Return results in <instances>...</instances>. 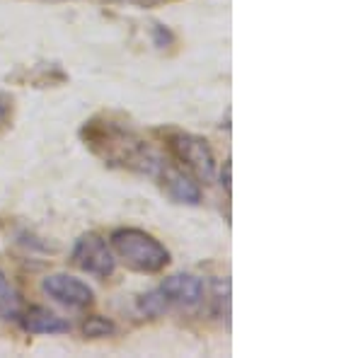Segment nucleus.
<instances>
[{
  "instance_id": "obj_1",
  "label": "nucleus",
  "mask_w": 363,
  "mask_h": 358,
  "mask_svg": "<svg viewBox=\"0 0 363 358\" xmlns=\"http://www.w3.org/2000/svg\"><path fill=\"white\" fill-rule=\"evenodd\" d=\"M112 247L124 264L140 274H157L169 264V252L165 245L150 233L138 228H119L112 233Z\"/></svg>"
},
{
  "instance_id": "obj_2",
  "label": "nucleus",
  "mask_w": 363,
  "mask_h": 358,
  "mask_svg": "<svg viewBox=\"0 0 363 358\" xmlns=\"http://www.w3.org/2000/svg\"><path fill=\"white\" fill-rule=\"evenodd\" d=\"M167 145L174 160H177L182 167L189 169L196 179H201V181L213 179L216 157L206 138L194 136V133H172Z\"/></svg>"
},
{
  "instance_id": "obj_3",
  "label": "nucleus",
  "mask_w": 363,
  "mask_h": 358,
  "mask_svg": "<svg viewBox=\"0 0 363 358\" xmlns=\"http://www.w3.org/2000/svg\"><path fill=\"white\" fill-rule=\"evenodd\" d=\"M75 267L80 272L95 276V279H109L116 269V259L114 252L109 247V242L97 233H85L78 237L73 247V254H70Z\"/></svg>"
},
{
  "instance_id": "obj_4",
  "label": "nucleus",
  "mask_w": 363,
  "mask_h": 358,
  "mask_svg": "<svg viewBox=\"0 0 363 358\" xmlns=\"http://www.w3.org/2000/svg\"><path fill=\"white\" fill-rule=\"evenodd\" d=\"M42 291L49 298H54L56 303H63L68 308H87L95 298V293L85 281L68 274H49L42 281Z\"/></svg>"
},
{
  "instance_id": "obj_5",
  "label": "nucleus",
  "mask_w": 363,
  "mask_h": 358,
  "mask_svg": "<svg viewBox=\"0 0 363 358\" xmlns=\"http://www.w3.org/2000/svg\"><path fill=\"white\" fill-rule=\"evenodd\" d=\"M160 291L167 298L169 305H177L182 310H196L203 303V296H206L201 279H196L191 274L167 276L160 284Z\"/></svg>"
},
{
  "instance_id": "obj_6",
  "label": "nucleus",
  "mask_w": 363,
  "mask_h": 358,
  "mask_svg": "<svg viewBox=\"0 0 363 358\" xmlns=\"http://www.w3.org/2000/svg\"><path fill=\"white\" fill-rule=\"evenodd\" d=\"M155 177L162 179V186L169 194V198H174L177 203H189V206L201 203V189H199V184L186 172H182V169L167 167L162 162V167L157 169Z\"/></svg>"
},
{
  "instance_id": "obj_7",
  "label": "nucleus",
  "mask_w": 363,
  "mask_h": 358,
  "mask_svg": "<svg viewBox=\"0 0 363 358\" xmlns=\"http://www.w3.org/2000/svg\"><path fill=\"white\" fill-rule=\"evenodd\" d=\"M20 320L29 334H66L70 330V325L63 317L46 308H29L27 313H22Z\"/></svg>"
},
{
  "instance_id": "obj_8",
  "label": "nucleus",
  "mask_w": 363,
  "mask_h": 358,
  "mask_svg": "<svg viewBox=\"0 0 363 358\" xmlns=\"http://www.w3.org/2000/svg\"><path fill=\"white\" fill-rule=\"evenodd\" d=\"M20 308H22L20 293L8 281V276L0 272V320H15V317H20Z\"/></svg>"
},
{
  "instance_id": "obj_9",
  "label": "nucleus",
  "mask_w": 363,
  "mask_h": 358,
  "mask_svg": "<svg viewBox=\"0 0 363 358\" xmlns=\"http://www.w3.org/2000/svg\"><path fill=\"white\" fill-rule=\"evenodd\" d=\"M138 310H140V315H145L148 320H157V317H162L169 310V303H167V298L162 296V291L157 289L138 298Z\"/></svg>"
},
{
  "instance_id": "obj_10",
  "label": "nucleus",
  "mask_w": 363,
  "mask_h": 358,
  "mask_svg": "<svg viewBox=\"0 0 363 358\" xmlns=\"http://www.w3.org/2000/svg\"><path fill=\"white\" fill-rule=\"evenodd\" d=\"M211 305H213V313L220 320H230V281L228 279H216L213 281V293H211Z\"/></svg>"
},
{
  "instance_id": "obj_11",
  "label": "nucleus",
  "mask_w": 363,
  "mask_h": 358,
  "mask_svg": "<svg viewBox=\"0 0 363 358\" xmlns=\"http://www.w3.org/2000/svg\"><path fill=\"white\" fill-rule=\"evenodd\" d=\"M114 332H116V325L102 315H90L83 322V337L85 339H104V337H112Z\"/></svg>"
},
{
  "instance_id": "obj_12",
  "label": "nucleus",
  "mask_w": 363,
  "mask_h": 358,
  "mask_svg": "<svg viewBox=\"0 0 363 358\" xmlns=\"http://www.w3.org/2000/svg\"><path fill=\"white\" fill-rule=\"evenodd\" d=\"M107 3H121V5H136V8H155L165 0H107Z\"/></svg>"
},
{
  "instance_id": "obj_13",
  "label": "nucleus",
  "mask_w": 363,
  "mask_h": 358,
  "mask_svg": "<svg viewBox=\"0 0 363 358\" xmlns=\"http://www.w3.org/2000/svg\"><path fill=\"white\" fill-rule=\"evenodd\" d=\"M169 42H172V34H169L162 25H155V44L157 46H165Z\"/></svg>"
},
{
  "instance_id": "obj_14",
  "label": "nucleus",
  "mask_w": 363,
  "mask_h": 358,
  "mask_svg": "<svg viewBox=\"0 0 363 358\" xmlns=\"http://www.w3.org/2000/svg\"><path fill=\"white\" fill-rule=\"evenodd\" d=\"M8 119H10V99L0 95V128L8 124Z\"/></svg>"
},
{
  "instance_id": "obj_15",
  "label": "nucleus",
  "mask_w": 363,
  "mask_h": 358,
  "mask_svg": "<svg viewBox=\"0 0 363 358\" xmlns=\"http://www.w3.org/2000/svg\"><path fill=\"white\" fill-rule=\"evenodd\" d=\"M220 184H223V189L230 194V160H225V165H223V172H220Z\"/></svg>"
}]
</instances>
